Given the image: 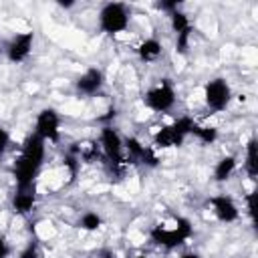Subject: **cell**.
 <instances>
[{
	"label": "cell",
	"instance_id": "obj_1",
	"mask_svg": "<svg viewBox=\"0 0 258 258\" xmlns=\"http://www.w3.org/2000/svg\"><path fill=\"white\" fill-rule=\"evenodd\" d=\"M99 24L105 32H111L113 36L119 32H125V28L129 26V14L127 8L119 2L113 4H105L103 10L99 12Z\"/></svg>",
	"mask_w": 258,
	"mask_h": 258
},
{
	"label": "cell",
	"instance_id": "obj_2",
	"mask_svg": "<svg viewBox=\"0 0 258 258\" xmlns=\"http://www.w3.org/2000/svg\"><path fill=\"white\" fill-rule=\"evenodd\" d=\"M167 79H161V83H157L155 87H151L145 95V105L151 111H167L173 103H175V93L171 89V85L165 83Z\"/></svg>",
	"mask_w": 258,
	"mask_h": 258
},
{
	"label": "cell",
	"instance_id": "obj_3",
	"mask_svg": "<svg viewBox=\"0 0 258 258\" xmlns=\"http://www.w3.org/2000/svg\"><path fill=\"white\" fill-rule=\"evenodd\" d=\"M204 103L216 111H222L230 101V85L226 79H212L204 89Z\"/></svg>",
	"mask_w": 258,
	"mask_h": 258
},
{
	"label": "cell",
	"instance_id": "obj_4",
	"mask_svg": "<svg viewBox=\"0 0 258 258\" xmlns=\"http://www.w3.org/2000/svg\"><path fill=\"white\" fill-rule=\"evenodd\" d=\"M34 133L38 137H42V139L54 141L58 137V133H60V121H58L56 111H52V109L40 111L38 117H36V129H34Z\"/></svg>",
	"mask_w": 258,
	"mask_h": 258
},
{
	"label": "cell",
	"instance_id": "obj_5",
	"mask_svg": "<svg viewBox=\"0 0 258 258\" xmlns=\"http://www.w3.org/2000/svg\"><path fill=\"white\" fill-rule=\"evenodd\" d=\"M99 143H101L99 147H101V151L105 153V157H109V159H113V161H119V159H121L123 139H121V135L117 133V129H113V127L101 129Z\"/></svg>",
	"mask_w": 258,
	"mask_h": 258
},
{
	"label": "cell",
	"instance_id": "obj_6",
	"mask_svg": "<svg viewBox=\"0 0 258 258\" xmlns=\"http://www.w3.org/2000/svg\"><path fill=\"white\" fill-rule=\"evenodd\" d=\"M30 48H32V32H16L8 42L6 54L12 62H20L30 54Z\"/></svg>",
	"mask_w": 258,
	"mask_h": 258
},
{
	"label": "cell",
	"instance_id": "obj_7",
	"mask_svg": "<svg viewBox=\"0 0 258 258\" xmlns=\"http://www.w3.org/2000/svg\"><path fill=\"white\" fill-rule=\"evenodd\" d=\"M212 212H214V216L220 222H234L240 216L236 204L228 196H216V198H212Z\"/></svg>",
	"mask_w": 258,
	"mask_h": 258
},
{
	"label": "cell",
	"instance_id": "obj_8",
	"mask_svg": "<svg viewBox=\"0 0 258 258\" xmlns=\"http://www.w3.org/2000/svg\"><path fill=\"white\" fill-rule=\"evenodd\" d=\"M101 85H103V75H101V71H97V69L85 71V73L81 75L79 83H77L79 91H83V93H87V95H95Z\"/></svg>",
	"mask_w": 258,
	"mask_h": 258
},
{
	"label": "cell",
	"instance_id": "obj_9",
	"mask_svg": "<svg viewBox=\"0 0 258 258\" xmlns=\"http://www.w3.org/2000/svg\"><path fill=\"white\" fill-rule=\"evenodd\" d=\"M161 52H163V46H161V42H159L157 38H145V40L139 44V48H137V54H139V58H141L143 62H153V60H157V58L161 56Z\"/></svg>",
	"mask_w": 258,
	"mask_h": 258
},
{
	"label": "cell",
	"instance_id": "obj_10",
	"mask_svg": "<svg viewBox=\"0 0 258 258\" xmlns=\"http://www.w3.org/2000/svg\"><path fill=\"white\" fill-rule=\"evenodd\" d=\"M236 169V157L234 155H224L220 161H216V169H214V177L218 181L228 179Z\"/></svg>",
	"mask_w": 258,
	"mask_h": 258
},
{
	"label": "cell",
	"instance_id": "obj_11",
	"mask_svg": "<svg viewBox=\"0 0 258 258\" xmlns=\"http://www.w3.org/2000/svg\"><path fill=\"white\" fill-rule=\"evenodd\" d=\"M99 226H101V218L97 212H87L81 216V228L85 232H95Z\"/></svg>",
	"mask_w": 258,
	"mask_h": 258
},
{
	"label": "cell",
	"instance_id": "obj_12",
	"mask_svg": "<svg viewBox=\"0 0 258 258\" xmlns=\"http://www.w3.org/2000/svg\"><path fill=\"white\" fill-rule=\"evenodd\" d=\"M20 258H40V252H38V248H36V246L28 244V246L20 252Z\"/></svg>",
	"mask_w": 258,
	"mask_h": 258
},
{
	"label": "cell",
	"instance_id": "obj_13",
	"mask_svg": "<svg viewBox=\"0 0 258 258\" xmlns=\"http://www.w3.org/2000/svg\"><path fill=\"white\" fill-rule=\"evenodd\" d=\"M10 254V246H8V242L0 236V258H6Z\"/></svg>",
	"mask_w": 258,
	"mask_h": 258
},
{
	"label": "cell",
	"instance_id": "obj_14",
	"mask_svg": "<svg viewBox=\"0 0 258 258\" xmlns=\"http://www.w3.org/2000/svg\"><path fill=\"white\" fill-rule=\"evenodd\" d=\"M179 258H200L198 254H194V252H187V254H181Z\"/></svg>",
	"mask_w": 258,
	"mask_h": 258
},
{
	"label": "cell",
	"instance_id": "obj_15",
	"mask_svg": "<svg viewBox=\"0 0 258 258\" xmlns=\"http://www.w3.org/2000/svg\"><path fill=\"white\" fill-rule=\"evenodd\" d=\"M135 258H149L147 254H139V256H135Z\"/></svg>",
	"mask_w": 258,
	"mask_h": 258
}]
</instances>
